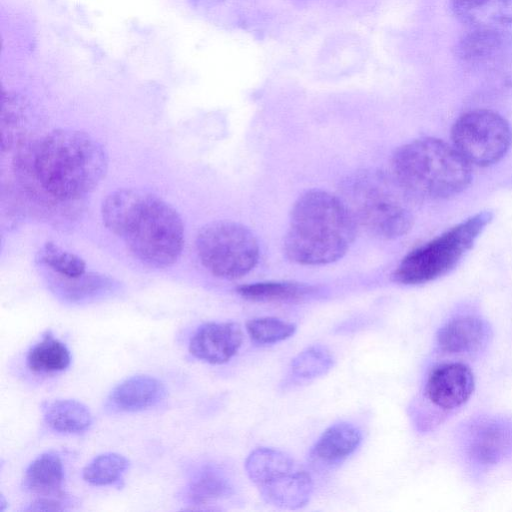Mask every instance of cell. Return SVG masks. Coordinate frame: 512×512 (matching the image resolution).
Masks as SVG:
<instances>
[{
    "instance_id": "6da1fadb",
    "label": "cell",
    "mask_w": 512,
    "mask_h": 512,
    "mask_svg": "<svg viewBox=\"0 0 512 512\" xmlns=\"http://www.w3.org/2000/svg\"><path fill=\"white\" fill-rule=\"evenodd\" d=\"M13 165L29 194L57 205L80 200L95 190L106 175L108 155L87 132L59 128L38 140L19 143Z\"/></svg>"
},
{
    "instance_id": "7a4b0ae2",
    "label": "cell",
    "mask_w": 512,
    "mask_h": 512,
    "mask_svg": "<svg viewBox=\"0 0 512 512\" xmlns=\"http://www.w3.org/2000/svg\"><path fill=\"white\" fill-rule=\"evenodd\" d=\"M101 215L106 228L143 263L167 268L179 259L185 242L182 218L157 195L137 188L117 189L103 200Z\"/></svg>"
},
{
    "instance_id": "3957f363",
    "label": "cell",
    "mask_w": 512,
    "mask_h": 512,
    "mask_svg": "<svg viewBox=\"0 0 512 512\" xmlns=\"http://www.w3.org/2000/svg\"><path fill=\"white\" fill-rule=\"evenodd\" d=\"M357 225L340 197L309 190L295 201L284 251L301 265H324L342 258L352 245Z\"/></svg>"
},
{
    "instance_id": "277c9868",
    "label": "cell",
    "mask_w": 512,
    "mask_h": 512,
    "mask_svg": "<svg viewBox=\"0 0 512 512\" xmlns=\"http://www.w3.org/2000/svg\"><path fill=\"white\" fill-rule=\"evenodd\" d=\"M390 173L416 201L456 196L472 179L470 164L455 147L434 137L400 146L392 156Z\"/></svg>"
},
{
    "instance_id": "5b68a950",
    "label": "cell",
    "mask_w": 512,
    "mask_h": 512,
    "mask_svg": "<svg viewBox=\"0 0 512 512\" xmlns=\"http://www.w3.org/2000/svg\"><path fill=\"white\" fill-rule=\"evenodd\" d=\"M340 191V198L357 227L372 236L394 240L411 230L412 204L416 200L391 173L374 169L357 171L343 180Z\"/></svg>"
},
{
    "instance_id": "8992f818",
    "label": "cell",
    "mask_w": 512,
    "mask_h": 512,
    "mask_svg": "<svg viewBox=\"0 0 512 512\" xmlns=\"http://www.w3.org/2000/svg\"><path fill=\"white\" fill-rule=\"evenodd\" d=\"M492 218L489 210L478 212L414 249L399 263L393 280L403 285H419L446 275L472 248Z\"/></svg>"
},
{
    "instance_id": "52a82bcc",
    "label": "cell",
    "mask_w": 512,
    "mask_h": 512,
    "mask_svg": "<svg viewBox=\"0 0 512 512\" xmlns=\"http://www.w3.org/2000/svg\"><path fill=\"white\" fill-rule=\"evenodd\" d=\"M245 470L262 499L270 505L294 510L305 506L311 498L310 474L283 451L256 448L246 458Z\"/></svg>"
},
{
    "instance_id": "ba28073f",
    "label": "cell",
    "mask_w": 512,
    "mask_h": 512,
    "mask_svg": "<svg viewBox=\"0 0 512 512\" xmlns=\"http://www.w3.org/2000/svg\"><path fill=\"white\" fill-rule=\"evenodd\" d=\"M202 265L214 276L238 279L248 274L259 259L255 235L231 220H216L201 227L196 237Z\"/></svg>"
},
{
    "instance_id": "9c48e42d",
    "label": "cell",
    "mask_w": 512,
    "mask_h": 512,
    "mask_svg": "<svg viewBox=\"0 0 512 512\" xmlns=\"http://www.w3.org/2000/svg\"><path fill=\"white\" fill-rule=\"evenodd\" d=\"M451 139L455 149L471 165L491 166L499 162L512 145V128L499 113L475 109L453 124Z\"/></svg>"
},
{
    "instance_id": "30bf717a",
    "label": "cell",
    "mask_w": 512,
    "mask_h": 512,
    "mask_svg": "<svg viewBox=\"0 0 512 512\" xmlns=\"http://www.w3.org/2000/svg\"><path fill=\"white\" fill-rule=\"evenodd\" d=\"M456 55L469 68H512V33L501 28H472L459 39Z\"/></svg>"
},
{
    "instance_id": "8fae6325",
    "label": "cell",
    "mask_w": 512,
    "mask_h": 512,
    "mask_svg": "<svg viewBox=\"0 0 512 512\" xmlns=\"http://www.w3.org/2000/svg\"><path fill=\"white\" fill-rule=\"evenodd\" d=\"M474 388L475 379L469 366L461 362H446L429 372L424 395L435 408L452 412L466 404Z\"/></svg>"
},
{
    "instance_id": "7c38bea8",
    "label": "cell",
    "mask_w": 512,
    "mask_h": 512,
    "mask_svg": "<svg viewBox=\"0 0 512 512\" xmlns=\"http://www.w3.org/2000/svg\"><path fill=\"white\" fill-rule=\"evenodd\" d=\"M465 452L481 467L496 465L512 454V424L499 418L483 419L467 431Z\"/></svg>"
},
{
    "instance_id": "4fadbf2b",
    "label": "cell",
    "mask_w": 512,
    "mask_h": 512,
    "mask_svg": "<svg viewBox=\"0 0 512 512\" xmlns=\"http://www.w3.org/2000/svg\"><path fill=\"white\" fill-rule=\"evenodd\" d=\"M243 342V332L235 322H209L201 325L189 342V352L210 364H223L232 359Z\"/></svg>"
},
{
    "instance_id": "5bb4252c",
    "label": "cell",
    "mask_w": 512,
    "mask_h": 512,
    "mask_svg": "<svg viewBox=\"0 0 512 512\" xmlns=\"http://www.w3.org/2000/svg\"><path fill=\"white\" fill-rule=\"evenodd\" d=\"M490 337L488 324L475 315H460L449 319L438 330L436 343L448 354H470L482 349Z\"/></svg>"
},
{
    "instance_id": "9a60e30c",
    "label": "cell",
    "mask_w": 512,
    "mask_h": 512,
    "mask_svg": "<svg viewBox=\"0 0 512 512\" xmlns=\"http://www.w3.org/2000/svg\"><path fill=\"white\" fill-rule=\"evenodd\" d=\"M362 442L361 431L348 422L328 427L310 450V461L318 468H334L348 459Z\"/></svg>"
},
{
    "instance_id": "2e32d148",
    "label": "cell",
    "mask_w": 512,
    "mask_h": 512,
    "mask_svg": "<svg viewBox=\"0 0 512 512\" xmlns=\"http://www.w3.org/2000/svg\"><path fill=\"white\" fill-rule=\"evenodd\" d=\"M165 395L163 384L149 375H135L119 383L110 393L108 404L119 412H137L156 405Z\"/></svg>"
},
{
    "instance_id": "e0dca14e",
    "label": "cell",
    "mask_w": 512,
    "mask_h": 512,
    "mask_svg": "<svg viewBox=\"0 0 512 512\" xmlns=\"http://www.w3.org/2000/svg\"><path fill=\"white\" fill-rule=\"evenodd\" d=\"M450 9L471 28L512 27V0H450Z\"/></svg>"
},
{
    "instance_id": "ac0fdd59",
    "label": "cell",
    "mask_w": 512,
    "mask_h": 512,
    "mask_svg": "<svg viewBox=\"0 0 512 512\" xmlns=\"http://www.w3.org/2000/svg\"><path fill=\"white\" fill-rule=\"evenodd\" d=\"M64 468L61 458L54 452L36 457L27 467L23 479L26 490L43 497L63 494Z\"/></svg>"
},
{
    "instance_id": "d6986e66",
    "label": "cell",
    "mask_w": 512,
    "mask_h": 512,
    "mask_svg": "<svg viewBox=\"0 0 512 512\" xmlns=\"http://www.w3.org/2000/svg\"><path fill=\"white\" fill-rule=\"evenodd\" d=\"M46 424L61 433H81L92 424L88 407L74 399H59L46 404L43 409Z\"/></svg>"
},
{
    "instance_id": "ffe728a7",
    "label": "cell",
    "mask_w": 512,
    "mask_h": 512,
    "mask_svg": "<svg viewBox=\"0 0 512 512\" xmlns=\"http://www.w3.org/2000/svg\"><path fill=\"white\" fill-rule=\"evenodd\" d=\"M233 494V486L226 474L214 466H205L190 480L186 496L194 505H205Z\"/></svg>"
},
{
    "instance_id": "44dd1931",
    "label": "cell",
    "mask_w": 512,
    "mask_h": 512,
    "mask_svg": "<svg viewBox=\"0 0 512 512\" xmlns=\"http://www.w3.org/2000/svg\"><path fill=\"white\" fill-rule=\"evenodd\" d=\"M237 293L254 302H291L306 298L314 287L290 281H270L246 284L237 287Z\"/></svg>"
},
{
    "instance_id": "7402d4cb",
    "label": "cell",
    "mask_w": 512,
    "mask_h": 512,
    "mask_svg": "<svg viewBox=\"0 0 512 512\" xmlns=\"http://www.w3.org/2000/svg\"><path fill=\"white\" fill-rule=\"evenodd\" d=\"M71 362L66 345L46 331L42 339L30 348L27 354L28 368L37 373L64 371Z\"/></svg>"
},
{
    "instance_id": "603a6c76",
    "label": "cell",
    "mask_w": 512,
    "mask_h": 512,
    "mask_svg": "<svg viewBox=\"0 0 512 512\" xmlns=\"http://www.w3.org/2000/svg\"><path fill=\"white\" fill-rule=\"evenodd\" d=\"M129 466V461L118 453L96 456L83 469V479L94 486H106L118 482Z\"/></svg>"
},
{
    "instance_id": "cb8c5ba5",
    "label": "cell",
    "mask_w": 512,
    "mask_h": 512,
    "mask_svg": "<svg viewBox=\"0 0 512 512\" xmlns=\"http://www.w3.org/2000/svg\"><path fill=\"white\" fill-rule=\"evenodd\" d=\"M333 364V355L325 346L313 345L292 360L290 369L296 378L310 380L326 374Z\"/></svg>"
},
{
    "instance_id": "d4e9b609",
    "label": "cell",
    "mask_w": 512,
    "mask_h": 512,
    "mask_svg": "<svg viewBox=\"0 0 512 512\" xmlns=\"http://www.w3.org/2000/svg\"><path fill=\"white\" fill-rule=\"evenodd\" d=\"M39 261L63 278H77L86 270L85 261L53 242H46L38 252Z\"/></svg>"
},
{
    "instance_id": "484cf974",
    "label": "cell",
    "mask_w": 512,
    "mask_h": 512,
    "mask_svg": "<svg viewBox=\"0 0 512 512\" xmlns=\"http://www.w3.org/2000/svg\"><path fill=\"white\" fill-rule=\"evenodd\" d=\"M251 340L260 345H271L290 338L296 325L275 317H258L246 323Z\"/></svg>"
},
{
    "instance_id": "4316f807",
    "label": "cell",
    "mask_w": 512,
    "mask_h": 512,
    "mask_svg": "<svg viewBox=\"0 0 512 512\" xmlns=\"http://www.w3.org/2000/svg\"><path fill=\"white\" fill-rule=\"evenodd\" d=\"M62 291L70 301L83 300L101 291L107 290L111 285L108 277L97 273H84L77 278H64Z\"/></svg>"
},
{
    "instance_id": "83f0119b",
    "label": "cell",
    "mask_w": 512,
    "mask_h": 512,
    "mask_svg": "<svg viewBox=\"0 0 512 512\" xmlns=\"http://www.w3.org/2000/svg\"><path fill=\"white\" fill-rule=\"evenodd\" d=\"M63 509L64 507L58 500L50 497H41L25 508L27 511H61Z\"/></svg>"
}]
</instances>
